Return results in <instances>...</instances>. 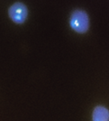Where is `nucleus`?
Masks as SVG:
<instances>
[{
  "mask_svg": "<svg viewBox=\"0 0 109 121\" xmlns=\"http://www.w3.org/2000/svg\"><path fill=\"white\" fill-rule=\"evenodd\" d=\"M89 16L84 10L77 9L69 17V25L71 29L78 34H85L89 29Z\"/></svg>",
  "mask_w": 109,
  "mask_h": 121,
  "instance_id": "nucleus-1",
  "label": "nucleus"
},
{
  "mask_svg": "<svg viewBox=\"0 0 109 121\" xmlns=\"http://www.w3.org/2000/svg\"><path fill=\"white\" fill-rule=\"evenodd\" d=\"M8 15H9L10 19L14 23L17 25H22L27 19L28 8L25 4L21 2H16L9 7Z\"/></svg>",
  "mask_w": 109,
  "mask_h": 121,
  "instance_id": "nucleus-2",
  "label": "nucleus"
},
{
  "mask_svg": "<svg viewBox=\"0 0 109 121\" xmlns=\"http://www.w3.org/2000/svg\"><path fill=\"white\" fill-rule=\"evenodd\" d=\"M93 121H109V111L103 106L96 107L92 114Z\"/></svg>",
  "mask_w": 109,
  "mask_h": 121,
  "instance_id": "nucleus-3",
  "label": "nucleus"
}]
</instances>
